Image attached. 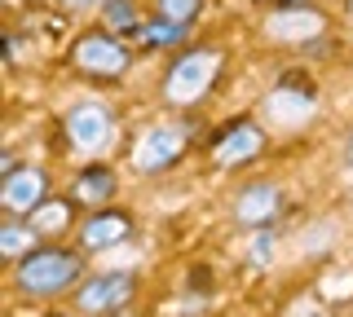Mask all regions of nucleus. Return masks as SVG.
Wrapping results in <instances>:
<instances>
[{
  "label": "nucleus",
  "mask_w": 353,
  "mask_h": 317,
  "mask_svg": "<svg viewBox=\"0 0 353 317\" xmlns=\"http://www.w3.org/2000/svg\"><path fill=\"white\" fill-rule=\"evenodd\" d=\"M349 9H353V0H349Z\"/></svg>",
  "instance_id": "obj_20"
},
{
  "label": "nucleus",
  "mask_w": 353,
  "mask_h": 317,
  "mask_svg": "<svg viewBox=\"0 0 353 317\" xmlns=\"http://www.w3.org/2000/svg\"><path fill=\"white\" fill-rule=\"evenodd\" d=\"M0 199H5L9 212H36V207L49 203V181H44L40 168H18L0 185Z\"/></svg>",
  "instance_id": "obj_5"
},
{
  "label": "nucleus",
  "mask_w": 353,
  "mask_h": 317,
  "mask_svg": "<svg viewBox=\"0 0 353 317\" xmlns=\"http://www.w3.org/2000/svg\"><path fill=\"white\" fill-rule=\"evenodd\" d=\"M159 9H163V18H172V23H190L199 0H159Z\"/></svg>",
  "instance_id": "obj_15"
},
{
  "label": "nucleus",
  "mask_w": 353,
  "mask_h": 317,
  "mask_svg": "<svg viewBox=\"0 0 353 317\" xmlns=\"http://www.w3.org/2000/svg\"><path fill=\"white\" fill-rule=\"evenodd\" d=\"M252 260H256V265H265V260H270V234L256 238V247H252Z\"/></svg>",
  "instance_id": "obj_17"
},
{
  "label": "nucleus",
  "mask_w": 353,
  "mask_h": 317,
  "mask_svg": "<svg viewBox=\"0 0 353 317\" xmlns=\"http://www.w3.org/2000/svg\"><path fill=\"white\" fill-rule=\"evenodd\" d=\"M274 207H279V190L274 185H252V190H243V199H239V221H248V225H265L274 216Z\"/></svg>",
  "instance_id": "obj_10"
},
{
  "label": "nucleus",
  "mask_w": 353,
  "mask_h": 317,
  "mask_svg": "<svg viewBox=\"0 0 353 317\" xmlns=\"http://www.w3.org/2000/svg\"><path fill=\"white\" fill-rule=\"evenodd\" d=\"M349 159H353V141H349Z\"/></svg>",
  "instance_id": "obj_18"
},
{
  "label": "nucleus",
  "mask_w": 353,
  "mask_h": 317,
  "mask_svg": "<svg viewBox=\"0 0 353 317\" xmlns=\"http://www.w3.org/2000/svg\"><path fill=\"white\" fill-rule=\"evenodd\" d=\"M181 146H185V137H181V128H150L146 137L137 141V150H132V163H137L141 172H159V168H168V163L181 155Z\"/></svg>",
  "instance_id": "obj_6"
},
{
  "label": "nucleus",
  "mask_w": 353,
  "mask_h": 317,
  "mask_svg": "<svg viewBox=\"0 0 353 317\" xmlns=\"http://www.w3.org/2000/svg\"><path fill=\"white\" fill-rule=\"evenodd\" d=\"M265 146V137H261V128H248V124H239V128H230L225 137L216 141V163H243V159H252L256 150Z\"/></svg>",
  "instance_id": "obj_8"
},
{
  "label": "nucleus",
  "mask_w": 353,
  "mask_h": 317,
  "mask_svg": "<svg viewBox=\"0 0 353 317\" xmlns=\"http://www.w3.org/2000/svg\"><path fill=\"white\" fill-rule=\"evenodd\" d=\"M221 67V53L216 49H194L185 53V58H176V67L168 71V80H163V89H168L172 102H199L208 89H212V75Z\"/></svg>",
  "instance_id": "obj_2"
},
{
  "label": "nucleus",
  "mask_w": 353,
  "mask_h": 317,
  "mask_svg": "<svg viewBox=\"0 0 353 317\" xmlns=\"http://www.w3.org/2000/svg\"><path fill=\"white\" fill-rule=\"evenodd\" d=\"M185 36V23H172V18H150V23H141L137 40L146 49H159V45H176V40Z\"/></svg>",
  "instance_id": "obj_12"
},
{
  "label": "nucleus",
  "mask_w": 353,
  "mask_h": 317,
  "mask_svg": "<svg viewBox=\"0 0 353 317\" xmlns=\"http://www.w3.org/2000/svg\"><path fill=\"white\" fill-rule=\"evenodd\" d=\"M66 5H80V0H66Z\"/></svg>",
  "instance_id": "obj_19"
},
{
  "label": "nucleus",
  "mask_w": 353,
  "mask_h": 317,
  "mask_svg": "<svg viewBox=\"0 0 353 317\" xmlns=\"http://www.w3.org/2000/svg\"><path fill=\"white\" fill-rule=\"evenodd\" d=\"M132 300V273H102V278L84 282L75 304L84 313H110V309H124Z\"/></svg>",
  "instance_id": "obj_4"
},
{
  "label": "nucleus",
  "mask_w": 353,
  "mask_h": 317,
  "mask_svg": "<svg viewBox=\"0 0 353 317\" xmlns=\"http://www.w3.org/2000/svg\"><path fill=\"white\" fill-rule=\"evenodd\" d=\"M27 238H36V234H31V229H18V225H9L5 234H0V251H5V256H18V251L27 247Z\"/></svg>",
  "instance_id": "obj_16"
},
{
  "label": "nucleus",
  "mask_w": 353,
  "mask_h": 317,
  "mask_svg": "<svg viewBox=\"0 0 353 317\" xmlns=\"http://www.w3.org/2000/svg\"><path fill=\"white\" fill-rule=\"evenodd\" d=\"M80 269H84V260L75 256V251L36 247L31 256H22L14 282H18L22 295H58V291H66L75 278H80Z\"/></svg>",
  "instance_id": "obj_1"
},
{
  "label": "nucleus",
  "mask_w": 353,
  "mask_h": 317,
  "mask_svg": "<svg viewBox=\"0 0 353 317\" xmlns=\"http://www.w3.org/2000/svg\"><path fill=\"white\" fill-rule=\"evenodd\" d=\"M75 62H80L84 71H97V75H119L128 67V53L106 36H84L80 45H75Z\"/></svg>",
  "instance_id": "obj_7"
},
{
  "label": "nucleus",
  "mask_w": 353,
  "mask_h": 317,
  "mask_svg": "<svg viewBox=\"0 0 353 317\" xmlns=\"http://www.w3.org/2000/svg\"><path fill=\"white\" fill-rule=\"evenodd\" d=\"M128 238V216L119 212H106V216H93L84 229H80V243L84 247H115Z\"/></svg>",
  "instance_id": "obj_9"
},
{
  "label": "nucleus",
  "mask_w": 353,
  "mask_h": 317,
  "mask_svg": "<svg viewBox=\"0 0 353 317\" xmlns=\"http://www.w3.org/2000/svg\"><path fill=\"white\" fill-rule=\"evenodd\" d=\"M110 133H115V115H110L106 106H97V102H84V106H75V111L66 115V137H71L75 150L106 146Z\"/></svg>",
  "instance_id": "obj_3"
},
{
  "label": "nucleus",
  "mask_w": 353,
  "mask_h": 317,
  "mask_svg": "<svg viewBox=\"0 0 353 317\" xmlns=\"http://www.w3.org/2000/svg\"><path fill=\"white\" fill-rule=\"evenodd\" d=\"M62 216H66V207L62 203H44L31 212V234H58L62 229Z\"/></svg>",
  "instance_id": "obj_14"
},
{
  "label": "nucleus",
  "mask_w": 353,
  "mask_h": 317,
  "mask_svg": "<svg viewBox=\"0 0 353 317\" xmlns=\"http://www.w3.org/2000/svg\"><path fill=\"white\" fill-rule=\"evenodd\" d=\"M75 194H80L84 203H102L115 194V177L102 168V163H93V168H84L80 172V185H75Z\"/></svg>",
  "instance_id": "obj_11"
},
{
  "label": "nucleus",
  "mask_w": 353,
  "mask_h": 317,
  "mask_svg": "<svg viewBox=\"0 0 353 317\" xmlns=\"http://www.w3.org/2000/svg\"><path fill=\"white\" fill-rule=\"evenodd\" d=\"M102 9H106V23H110V31H141L132 0H102Z\"/></svg>",
  "instance_id": "obj_13"
}]
</instances>
